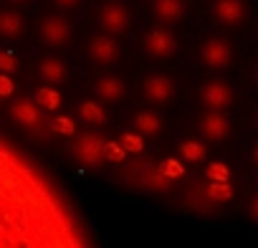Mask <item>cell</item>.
Returning a JSON list of instances; mask_svg holds the SVG:
<instances>
[{
	"instance_id": "1",
	"label": "cell",
	"mask_w": 258,
	"mask_h": 248,
	"mask_svg": "<svg viewBox=\"0 0 258 248\" xmlns=\"http://www.w3.org/2000/svg\"><path fill=\"white\" fill-rule=\"evenodd\" d=\"M0 248H91L58 188L0 137Z\"/></svg>"
},
{
	"instance_id": "2",
	"label": "cell",
	"mask_w": 258,
	"mask_h": 248,
	"mask_svg": "<svg viewBox=\"0 0 258 248\" xmlns=\"http://www.w3.org/2000/svg\"><path fill=\"white\" fill-rule=\"evenodd\" d=\"M245 210H248V215H250V218L258 223V193H255V195L248 200V208H245Z\"/></svg>"
},
{
	"instance_id": "3",
	"label": "cell",
	"mask_w": 258,
	"mask_h": 248,
	"mask_svg": "<svg viewBox=\"0 0 258 248\" xmlns=\"http://www.w3.org/2000/svg\"><path fill=\"white\" fill-rule=\"evenodd\" d=\"M250 160H253V165L258 167V145L253 147V152H250Z\"/></svg>"
},
{
	"instance_id": "4",
	"label": "cell",
	"mask_w": 258,
	"mask_h": 248,
	"mask_svg": "<svg viewBox=\"0 0 258 248\" xmlns=\"http://www.w3.org/2000/svg\"><path fill=\"white\" fill-rule=\"evenodd\" d=\"M253 84H255V89H258V66H255V71H253Z\"/></svg>"
},
{
	"instance_id": "5",
	"label": "cell",
	"mask_w": 258,
	"mask_h": 248,
	"mask_svg": "<svg viewBox=\"0 0 258 248\" xmlns=\"http://www.w3.org/2000/svg\"><path fill=\"white\" fill-rule=\"evenodd\" d=\"M253 124H255V132H258V111H255V116H253Z\"/></svg>"
},
{
	"instance_id": "6",
	"label": "cell",
	"mask_w": 258,
	"mask_h": 248,
	"mask_svg": "<svg viewBox=\"0 0 258 248\" xmlns=\"http://www.w3.org/2000/svg\"><path fill=\"white\" fill-rule=\"evenodd\" d=\"M255 185H258V175H255Z\"/></svg>"
}]
</instances>
